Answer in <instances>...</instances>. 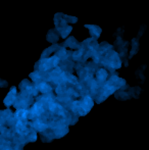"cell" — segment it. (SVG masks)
<instances>
[{
  "mask_svg": "<svg viewBox=\"0 0 149 150\" xmlns=\"http://www.w3.org/2000/svg\"><path fill=\"white\" fill-rule=\"evenodd\" d=\"M97 79L99 80V81L103 82L106 80V78H107V73H106L104 69H99V71H97Z\"/></svg>",
  "mask_w": 149,
  "mask_h": 150,
  "instance_id": "cell-2",
  "label": "cell"
},
{
  "mask_svg": "<svg viewBox=\"0 0 149 150\" xmlns=\"http://www.w3.org/2000/svg\"><path fill=\"white\" fill-rule=\"evenodd\" d=\"M38 89L41 91V92L46 93V92H49V91L51 90V87H50L49 85H47L46 83H41L39 85V87H38Z\"/></svg>",
  "mask_w": 149,
  "mask_h": 150,
  "instance_id": "cell-3",
  "label": "cell"
},
{
  "mask_svg": "<svg viewBox=\"0 0 149 150\" xmlns=\"http://www.w3.org/2000/svg\"><path fill=\"white\" fill-rule=\"evenodd\" d=\"M27 117H28V112H27L26 110H18V112H16V117L20 120H26Z\"/></svg>",
  "mask_w": 149,
  "mask_h": 150,
  "instance_id": "cell-4",
  "label": "cell"
},
{
  "mask_svg": "<svg viewBox=\"0 0 149 150\" xmlns=\"http://www.w3.org/2000/svg\"><path fill=\"white\" fill-rule=\"evenodd\" d=\"M14 99H16V88H12L11 91L9 92V94H8L7 97L5 98L4 102H5L6 104H11L14 101Z\"/></svg>",
  "mask_w": 149,
  "mask_h": 150,
  "instance_id": "cell-1",
  "label": "cell"
},
{
  "mask_svg": "<svg viewBox=\"0 0 149 150\" xmlns=\"http://www.w3.org/2000/svg\"><path fill=\"white\" fill-rule=\"evenodd\" d=\"M35 128H37V130H39V131H43L46 129V125L38 120V122H35Z\"/></svg>",
  "mask_w": 149,
  "mask_h": 150,
  "instance_id": "cell-6",
  "label": "cell"
},
{
  "mask_svg": "<svg viewBox=\"0 0 149 150\" xmlns=\"http://www.w3.org/2000/svg\"><path fill=\"white\" fill-rule=\"evenodd\" d=\"M16 130L20 133H24L26 131V126H25L22 120H18V122L16 124Z\"/></svg>",
  "mask_w": 149,
  "mask_h": 150,
  "instance_id": "cell-5",
  "label": "cell"
}]
</instances>
